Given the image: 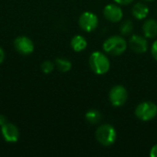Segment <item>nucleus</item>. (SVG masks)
I'll use <instances>...</instances> for the list:
<instances>
[{
  "mask_svg": "<svg viewBox=\"0 0 157 157\" xmlns=\"http://www.w3.org/2000/svg\"><path fill=\"white\" fill-rule=\"evenodd\" d=\"M89 66L94 74L102 75L109 72L110 62L105 53L97 51L92 52L89 57Z\"/></svg>",
  "mask_w": 157,
  "mask_h": 157,
  "instance_id": "nucleus-2",
  "label": "nucleus"
},
{
  "mask_svg": "<svg viewBox=\"0 0 157 157\" xmlns=\"http://www.w3.org/2000/svg\"><path fill=\"white\" fill-rule=\"evenodd\" d=\"M109 99L113 107L121 108L128 100V91L123 86H114L109 93Z\"/></svg>",
  "mask_w": 157,
  "mask_h": 157,
  "instance_id": "nucleus-5",
  "label": "nucleus"
},
{
  "mask_svg": "<svg viewBox=\"0 0 157 157\" xmlns=\"http://www.w3.org/2000/svg\"><path fill=\"white\" fill-rule=\"evenodd\" d=\"M70 44H71L72 49L75 52H80L86 50V48L87 46V41L86 40V38L83 37L82 35H76L72 38Z\"/></svg>",
  "mask_w": 157,
  "mask_h": 157,
  "instance_id": "nucleus-13",
  "label": "nucleus"
},
{
  "mask_svg": "<svg viewBox=\"0 0 157 157\" xmlns=\"http://www.w3.org/2000/svg\"><path fill=\"white\" fill-rule=\"evenodd\" d=\"M5 57H6V54H5V52L4 50L0 47V64L4 62L5 60Z\"/></svg>",
  "mask_w": 157,
  "mask_h": 157,
  "instance_id": "nucleus-22",
  "label": "nucleus"
},
{
  "mask_svg": "<svg viewBox=\"0 0 157 157\" xmlns=\"http://www.w3.org/2000/svg\"><path fill=\"white\" fill-rule=\"evenodd\" d=\"M78 24L82 30L86 32H92L98 26V18L96 14L86 11L80 15Z\"/></svg>",
  "mask_w": 157,
  "mask_h": 157,
  "instance_id": "nucleus-6",
  "label": "nucleus"
},
{
  "mask_svg": "<svg viewBox=\"0 0 157 157\" xmlns=\"http://www.w3.org/2000/svg\"><path fill=\"white\" fill-rule=\"evenodd\" d=\"M144 1H148V2H151V1H155V0H144Z\"/></svg>",
  "mask_w": 157,
  "mask_h": 157,
  "instance_id": "nucleus-23",
  "label": "nucleus"
},
{
  "mask_svg": "<svg viewBox=\"0 0 157 157\" xmlns=\"http://www.w3.org/2000/svg\"><path fill=\"white\" fill-rule=\"evenodd\" d=\"M103 15L107 20L112 23L120 22L123 17L122 9L115 4L107 5L103 9Z\"/></svg>",
  "mask_w": 157,
  "mask_h": 157,
  "instance_id": "nucleus-9",
  "label": "nucleus"
},
{
  "mask_svg": "<svg viewBox=\"0 0 157 157\" xmlns=\"http://www.w3.org/2000/svg\"><path fill=\"white\" fill-rule=\"evenodd\" d=\"M135 116L142 121H150L157 116V105L152 101H144L135 109Z\"/></svg>",
  "mask_w": 157,
  "mask_h": 157,
  "instance_id": "nucleus-4",
  "label": "nucleus"
},
{
  "mask_svg": "<svg viewBox=\"0 0 157 157\" xmlns=\"http://www.w3.org/2000/svg\"><path fill=\"white\" fill-rule=\"evenodd\" d=\"M129 47L135 53L143 54L148 51L149 45L145 37L140 35H132L129 40Z\"/></svg>",
  "mask_w": 157,
  "mask_h": 157,
  "instance_id": "nucleus-8",
  "label": "nucleus"
},
{
  "mask_svg": "<svg viewBox=\"0 0 157 157\" xmlns=\"http://www.w3.org/2000/svg\"><path fill=\"white\" fill-rule=\"evenodd\" d=\"M132 16L138 19V20H143L144 18H146L149 15V7L147 6V5L138 2L136 3L132 9Z\"/></svg>",
  "mask_w": 157,
  "mask_h": 157,
  "instance_id": "nucleus-12",
  "label": "nucleus"
},
{
  "mask_svg": "<svg viewBox=\"0 0 157 157\" xmlns=\"http://www.w3.org/2000/svg\"><path fill=\"white\" fill-rule=\"evenodd\" d=\"M150 156L151 157H157V144L154 145L150 151Z\"/></svg>",
  "mask_w": 157,
  "mask_h": 157,
  "instance_id": "nucleus-20",
  "label": "nucleus"
},
{
  "mask_svg": "<svg viewBox=\"0 0 157 157\" xmlns=\"http://www.w3.org/2000/svg\"><path fill=\"white\" fill-rule=\"evenodd\" d=\"M16 51L22 55H29L34 52V42L26 36H19L14 40Z\"/></svg>",
  "mask_w": 157,
  "mask_h": 157,
  "instance_id": "nucleus-7",
  "label": "nucleus"
},
{
  "mask_svg": "<svg viewBox=\"0 0 157 157\" xmlns=\"http://www.w3.org/2000/svg\"><path fill=\"white\" fill-rule=\"evenodd\" d=\"M143 32L146 39H155L157 36V20L149 18L143 25Z\"/></svg>",
  "mask_w": 157,
  "mask_h": 157,
  "instance_id": "nucleus-11",
  "label": "nucleus"
},
{
  "mask_svg": "<svg viewBox=\"0 0 157 157\" xmlns=\"http://www.w3.org/2000/svg\"><path fill=\"white\" fill-rule=\"evenodd\" d=\"M151 53L153 58L157 62V40L155 41H154L152 47H151Z\"/></svg>",
  "mask_w": 157,
  "mask_h": 157,
  "instance_id": "nucleus-18",
  "label": "nucleus"
},
{
  "mask_svg": "<svg viewBox=\"0 0 157 157\" xmlns=\"http://www.w3.org/2000/svg\"><path fill=\"white\" fill-rule=\"evenodd\" d=\"M55 64L53 63H52L51 61H44L41 64H40V69L44 74H50L54 70Z\"/></svg>",
  "mask_w": 157,
  "mask_h": 157,
  "instance_id": "nucleus-17",
  "label": "nucleus"
},
{
  "mask_svg": "<svg viewBox=\"0 0 157 157\" xmlns=\"http://www.w3.org/2000/svg\"><path fill=\"white\" fill-rule=\"evenodd\" d=\"M97 141L103 146H110L115 144L117 139V132L110 124L100 125L95 133Z\"/></svg>",
  "mask_w": 157,
  "mask_h": 157,
  "instance_id": "nucleus-3",
  "label": "nucleus"
},
{
  "mask_svg": "<svg viewBox=\"0 0 157 157\" xmlns=\"http://www.w3.org/2000/svg\"><path fill=\"white\" fill-rule=\"evenodd\" d=\"M54 64H55L56 68L62 73L69 72L72 68V63L66 58H57L55 60Z\"/></svg>",
  "mask_w": 157,
  "mask_h": 157,
  "instance_id": "nucleus-15",
  "label": "nucleus"
},
{
  "mask_svg": "<svg viewBox=\"0 0 157 157\" xmlns=\"http://www.w3.org/2000/svg\"><path fill=\"white\" fill-rule=\"evenodd\" d=\"M115 3L119 4V5H121V6H127V5H130L131 3H132L134 0H113Z\"/></svg>",
  "mask_w": 157,
  "mask_h": 157,
  "instance_id": "nucleus-19",
  "label": "nucleus"
},
{
  "mask_svg": "<svg viewBox=\"0 0 157 157\" xmlns=\"http://www.w3.org/2000/svg\"><path fill=\"white\" fill-rule=\"evenodd\" d=\"M133 28L134 26L132 20H125L120 26V32L124 36H128L132 34V32L133 31Z\"/></svg>",
  "mask_w": 157,
  "mask_h": 157,
  "instance_id": "nucleus-16",
  "label": "nucleus"
},
{
  "mask_svg": "<svg viewBox=\"0 0 157 157\" xmlns=\"http://www.w3.org/2000/svg\"><path fill=\"white\" fill-rule=\"evenodd\" d=\"M7 122V119L5 115L3 114H0V126H3L5 125L6 123Z\"/></svg>",
  "mask_w": 157,
  "mask_h": 157,
  "instance_id": "nucleus-21",
  "label": "nucleus"
},
{
  "mask_svg": "<svg viewBox=\"0 0 157 157\" xmlns=\"http://www.w3.org/2000/svg\"><path fill=\"white\" fill-rule=\"evenodd\" d=\"M128 44L126 40L119 35H114L108 38L103 42V50L107 54L111 56H120L125 52Z\"/></svg>",
  "mask_w": 157,
  "mask_h": 157,
  "instance_id": "nucleus-1",
  "label": "nucleus"
},
{
  "mask_svg": "<svg viewBox=\"0 0 157 157\" xmlns=\"http://www.w3.org/2000/svg\"><path fill=\"white\" fill-rule=\"evenodd\" d=\"M1 133L6 143L15 144L19 139V131L17 127L12 123L6 122L5 125L1 126Z\"/></svg>",
  "mask_w": 157,
  "mask_h": 157,
  "instance_id": "nucleus-10",
  "label": "nucleus"
},
{
  "mask_svg": "<svg viewBox=\"0 0 157 157\" xmlns=\"http://www.w3.org/2000/svg\"><path fill=\"white\" fill-rule=\"evenodd\" d=\"M86 120L88 123L92 125L98 124L102 121V114L98 109H89L86 113Z\"/></svg>",
  "mask_w": 157,
  "mask_h": 157,
  "instance_id": "nucleus-14",
  "label": "nucleus"
}]
</instances>
